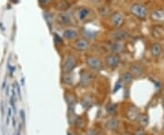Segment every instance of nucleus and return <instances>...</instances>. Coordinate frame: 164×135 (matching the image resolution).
I'll list each match as a JSON object with an SVG mask.
<instances>
[{"instance_id":"obj_1","label":"nucleus","mask_w":164,"mask_h":135,"mask_svg":"<svg viewBox=\"0 0 164 135\" xmlns=\"http://www.w3.org/2000/svg\"><path fill=\"white\" fill-rule=\"evenodd\" d=\"M130 12L131 14L136 16L139 19H144L146 18L147 14H148V10L145 6H143L141 4L136 3V4H133L130 6Z\"/></svg>"},{"instance_id":"obj_2","label":"nucleus","mask_w":164,"mask_h":135,"mask_svg":"<svg viewBox=\"0 0 164 135\" xmlns=\"http://www.w3.org/2000/svg\"><path fill=\"white\" fill-rule=\"evenodd\" d=\"M130 35L127 30H122L120 28H118L114 31H112L110 34V39H112L114 42H121L130 38Z\"/></svg>"},{"instance_id":"obj_3","label":"nucleus","mask_w":164,"mask_h":135,"mask_svg":"<svg viewBox=\"0 0 164 135\" xmlns=\"http://www.w3.org/2000/svg\"><path fill=\"white\" fill-rule=\"evenodd\" d=\"M90 14H91L90 9L87 6H81L78 9H76V11H75V16L81 23L86 22L88 20L90 16Z\"/></svg>"},{"instance_id":"obj_4","label":"nucleus","mask_w":164,"mask_h":135,"mask_svg":"<svg viewBox=\"0 0 164 135\" xmlns=\"http://www.w3.org/2000/svg\"><path fill=\"white\" fill-rule=\"evenodd\" d=\"M110 22L114 28L118 29V28H120L122 26L124 23V16L120 12H114L110 17Z\"/></svg>"},{"instance_id":"obj_5","label":"nucleus","mask_w":164,"mask_h":135,"mask_svg":"<svg viewBox=\"0 0 164 135\" xmlns=\"http://www.w3.org/2000/svg\"><path fill=\"white\" fill-rule=\"evenodd\" d=\"M105 63H106V65H107L109 68L115 69V68H117V67L119 66V64L120 63V58L119 54H110L109 55L106 56Z\"/></svg>"},{"instance_id":"obj_6","label":"nucleus","mask_w":164,"mask_h":135,"mask_svg":"<svg viewBox=\"0 0 164 135\" xmlns=\"http://www.w3.org/2000/svg\"><path fill=\"white\" fill-rule=\"evenodd\" d=\"M86 63H87V65L92 70L100 71L102 68V62L99 57L89 56L86 60Z\"/></svg>"},{"instance_id":"obj_7","label":"nucleus","mask_w":164,"mask_h":135,"mask_svg":"<svg viewBox=\"0 0 164 135\" xmlns=\"http://www.w3.org/2000/svg\"><path fill=\"white\" fill-rule=\"evenodd\" d=\"M56 20H57V24L61 25H66L67 26V25H73L71 16L67 12L59 13V15L57 16Z\"/></svg>"},{"instance_id":"obj_8","label":"nucleus","mask_w":164,"mask_h":135,"mask_svg":"<svg viewBox=\"0 0 164 135\" xmlns=\"http://www.w3.org/2000/svg\"><path fill=\"white\" fill-rule=\"evenodd\" d=\"M76 67V60L72 55H67L63 63L62 69L65 74H69Z\"/></svg>"},{"instance_id":"obj_9","label":"nucleus","mask_w":164,"mask_h":135,"mask_svg":"<svg viewBox=\"0 0 164 135\" xmlns=\"http://www.w3.org/2000/svg\"><path fill=\"white\" fill-rule=\"evenodd\" d=\"M72 46L74 49L78 50V51H85L89 48L90 44L86 38L82 37V38H77L76 40H74Z\"/></svg>"},{"instance_id":"obj_10","label":"nucleus","mask_w":164,"mask_h":135,"mask_svg":"<svg viewBox=\"0 0 164 135\" xmlns=\"http://www.w3.org/2000/svg\"><path fill=\"white\" fill-rule=\"evenodd\" d=\"M63 37L65 38L66 40H69V41L76 40L77 38H79V33L77 32L75 29L69 28V29H66L63 32Z\"/></svg>"},{"instance_id":"obj_11","label":"nucleus","mask_w":164,"mask_h":135,"mask_svg":"<svg viewBox=\"0 0 164 135\" xmlns=\"http://www.w3.org/2000/svg\"><path fill=\"white\" fill-rule=\"evenodd\" d=\"M124 49H125V45L122 43H120V42H114L110 46V54H119L122 53L124 51Z\"/></svg>"},{"instance_id":"obj_12","label":"nucleus","mask_w":164,"mask_h":135,"mask_svg":"<svg viewBox=\"0 0 164 135\" xmlns=\"http://www.w3.org/2000/svg\"><path fill=\"white\" fill-rule=\"evenodd\" d=\"M151 34L153 37L161 38L164 36V27L161 25H155L151 30Z\"/></svg>"},{"instance_id":"obj_13","label":"nucleus","mask_w":164,"mask_h":135,"mask_svg":"<svg viewBox=\"0 0 164 135\" xmlns=\"http://www.w3.org/2000/svg\"><path fill=\"white\" fill-rule=\"evenodd\" d=\"M131 75L133 77H139L143 73V70L141 68L140 65H138V64H132L130 66V72Z\"/></svg>"},{"instance_id":"obj_14","label":"nucleus","mask_w":164,"mask_h":135,"mask_svg":"<svg viewBox=\"0 0 164 135\" xmlns=\"http://www.w3.org/2000/svg\"><path fill=\"white\" fill-rule=\"evenodd\" d=\"M161 51H162V47H161V45L159 43L153 44L151 48H150L151 54L154 57H159L160 55V54H161Z\"/></svg>"},{"instance_id":"obj_15","label":"nucleus","mask_w":164,"mask_h":135,"mask_svg":"<svg viewBox=\"0 0 164 135\" xmlns=\"http://www.w3.org/2000/svg\"><path fill=\"white\" fill-rule=\"evenodd\" d=\"M92 75L90 74H87V73H84L82 75H81V80H80V83L81 85L83 86H87L90 83V82L92 81Z\"/></svg>"},{"instance_id":"obj_16","label":"nucleus","mask_w":164,"mask_h":135,"mask_svg":"<svg viewBox=\"0 0 164 135\" xmlns=\"http://www.w3.org/2000/svg\"><path fill=\"white\" fill-rule=\"evenodd\" d=\"M151 18L153 20L155 21H162L164 20V10H156V11H153L152 15H151Z\"/></svg>"},{"instance_id":"obj_17","label":"nucleus","mask_w":164,"mask_h":135,"mask_svg":"<svg viewBox=\"0 0 164 135\" xmlns=\"http://www.w3.org/2000/svg\"><path fill=\"white\" fill-rule=\"evenodd\" d=\"M140 116L139 115V110L136 107H130L128 111V117L130 120H136L138 119V117Z\"/></svg>"},{"instance_id":"obj_18","label":"nucleus","mask_w":164,"mask_h":135,"mask_svg":"<svg viewBox=\"0 0 164 135\" xmlns=\"http://www.w3.org/2000/svg\"><path fill=\"white\" fill-rule=\"evenodd\" d=\"M107 127L110 130H117L119 127V121L117 119H110V121L107 122Z\"/></svg>"},{"instance_id":"obj_19","label":"nucleus","mask_w":164,"mask_h":135,"mask_svg":"<svg viewBox=\"0 0 164 135\" xmlns=\"http://www.w3.org/2000/svg\"><path fill=\"white\" fill-rule=\"evenodd\" d=\"M138 121H139V124L143 128L146 127L147 125L149 124V117L147 116L146 114L140 115V116L138 117Z\"/></svg>"},{"instance_id":"obj_20","label":"nucleus","mask_w":164,"mask_h":135,"mask_svg":"<svg viewBox=\"0 0 164 135\" xmlns=\"http://www.w3.org/2000/svg\"><path fill=\"white\" fill-rule=\"evenodd\" d=\"M132 78H133V76L131 75L130 73H124L121 76L120 81L123 82L125 84H129L132 82Z\"/></svg>"},{"instance_id":"obj_21","label":"nucleus","mask_w":164,"mask_h":135,"mask_svg":"<svg viewBox=\"0 0 164 135\" xmlns=\"http://www.w3.org/2000/svg\"><path fill=\"white\" fill-rule=\"evenodd\" d=\"M117 107H116L115 104H110V106L107 108V111L110 113V114H114L116 112V111H117V109H116Z\"/></svg>"},{"instance_id":"obj_22","label":"nucleus","mask_w":164,"mask_h":135,"mask_svg":"<svg viewBox=\"0 0 164 135\" xmlns=\"http://www.w3.org/2000/svg\"><path fill=\"white\" fill-rule=\"evenodd\" d=\"M11 114H12V110L11 108H8V111H7V119H6V124L9 123V118L11 117Z\"/></svg>"},{"instance_id":"obj_23","label":"nucleus","mask_w":164,"mask_h":135,"mask_svg":"<svg viewBox=\"0 0 164 135\" xmlns=\"http://www.w3.org/2000/svg\"><path fill=\"white\" fill-rule=\"evenodd\" d=\"M38 1H39V3L40 4H43V5H47V4H49V3H50L52 0H38Z\"/></svg>"},{"instance_id":"obj_24","label":"nucleus","mask_w":164,"mask_h":135,"mask_svg":"<svg viewBox=\"0 0 164 135\" xmlns=\"http://www.w3.org/2000/svg\"><path fill=\"white\" fill-rule=\"evenodd\" d=\"M135 135H145V133H144V131H143L142 130H139V131H136Z\"/></svg>"},{"instance_id":"obj_25","label":"nucleus","mask_w":164,"mask_h":135,"mask_svg":"<svg viewBox=\"0 0 164 135\" xmlns=\"http://www.w3.org/2000/svg\"><path fill=\"white\" fill-rule=\"evenodd\" d=\"M21 118H22L23 123H25V112H24V111H21Z\"/></svg>"},{"instance_id":"obj_26","label":"nucleus","mask_w":164,"mask_h":135,"mask_svg":"<svg viewBox=\"0 0 164 135\" xmlns=\"http://www.w3.org/2000/svg\"><path fill=\"white\" fill-rule=\"evenodd\" d=\"M1 112H2V115H4V102H1Z\"/></svg>"},{"instance_id":"obj_27","label":"nucleus","mask_w":164,"mask_h":135,"mask_svg":"<svg viewBox=\"0 0 164 135\" xmlns=\"http://www.w3.org/2000/svg\"><path fill=\"white\" fill-rule=\"evenodd\" d=\"M162 100H163V102H164V91L162 93Z\"/></svg>"},{"instance_id":"obj_28","label":"nucleus","mask_w":164,"mask_h":135,"mask_svg":"<svg viewBox=\"0 0 164 135\" xmlns=\"http://www.w3.org/2000/svg\"><path fill=\"white\" fill-rule=\"evenodd\" d=\"M17 135H20V131H17Z\"/></svg>"},{"instance_id":"obj_29","label":"nucleus","mask_w":164,"mask_h":135,"mask_svg":"<svg viewBox=\"0 0 164 135\" xmlns=\"http://www.w3.org/2000/svg\"><path fill=\"white\" fill-rule=\"evenodd\" d=\"M91 1H93V2H97V1H99V0H91Z\"/></svg>"}]
</instances>
